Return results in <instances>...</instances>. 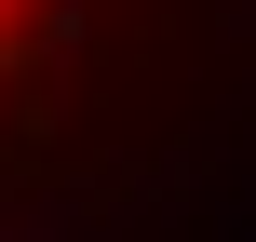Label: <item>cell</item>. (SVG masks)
I'll use <instances>...</instances> for the list:
<instances>
[{
  "label": "cell",
  "mask_w": 256,
  "mask_h": 242,
  "mask_svg": "<svg viewBox=\"0 0 256 242\" xmlns=\"http://www.w3.org/2000/svg\"><path fill=\"white\" fill-rule=\"evenodd\" d=\"M0 242H94V216L68 189H27V202H0Z\"/></svg>",
  "instance_id": "cell-1"
},
{
  "label": "cell",
  "mask_w": 256,
  "mask_h": 242,
  "mask_svg": "<svg viewBox=\"0 0 256 242\" xmlns=\"http://www.w3.org/2000/svg\"><path fill=\"white\" fill-rule=\"evenodd\" d=\"M216 27H230V40H256V0H216Z\"/></svg>",
  "instance_id": "cell-2"
}]
</instances>
